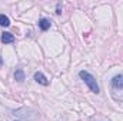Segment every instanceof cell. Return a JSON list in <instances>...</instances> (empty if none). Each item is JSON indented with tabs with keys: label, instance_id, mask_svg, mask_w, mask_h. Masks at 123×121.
<instances>
[{
	"label": "cell",
	"instance_id": "cell-1",
	"mask_svg": "<svg viewBox=\"0 0 123 121\" xmlns=\"http://www.w3.org/2000/svg\"><path fill=\"white\" fill-rule=\"evenodd\" d=\"M79 76H80V78L87 84V87L90 88V91L92 93H94V94H99V86H97V81H96V78L93 77L92 74L89 73V71H85V70H82L80 73H79Z\"/></svg>",
	"mask_w": 123,
	"mask_h": 121
},
{
	"label": "cell",
	"instance_id": "cell-2",
	"mask_svg": "<svg viewBox=\"0 0 123 121\" xmlns=\"http://www.w3.org/2000/svg\"><path fill=\"white\" fill-rule=\"evenodd\" d=\"M34 80H36V83H39V84H42V86H47V84H49L46 76H44L43 73H40V71H36V73H34Z\"/></svg>",
	"mask_w": 123,
	"mask_h": 121
},
{
	"label": "cell",
	"instance_id": "cell-3",
	"mask_svg": "<svg viewBox=\"0 0 123 121\" xmlns=\"http://www.w3.org/2000/svg\"><path fill=\"white\" fill-rule=\"evenodd\" d=\"M112 86L116 87V88H123V74L115 76L112 78Z\"/></svg>",
	"mask_w": 123,
	"mask_h": 121
},
{
	"label": "cell",
	"instance_id": "cell-4",
	"mask_svg": "<svg viewBox=\"0 0 123 121\" xmlns=\"http://www.w3.org/2000/svg\"><path fill=\"white\" fill-rule=\"evenodd\" d=\"M13 41H14V36L12 33H3L1 34V43L9 44V43H13Z\"/></svg>",
	"mask_w": 123,
	"mask_h": 121
},
{
	"label": "cell",
	"instance_id": "cell-5",
	"mask_svg": "<svg viewBox=\"0 0 123 121\" xmlns=\"http://www.w3.org/2000/svg\"><path fill=\"white\" fill-rule=\"evenodd\" d=\"M50 20H47V19H40L39 20V27L42 29L43 31H46V30H49L50 29Z\"/></svg>",
	"mask_w": 123,
	"mask_h": 121
},
{
	"label": "cell",
	"instance_id": "cell-6",
	"mask_svg": "<svg viewBox=\"0 0 123 121\" xmlns=\"http://www.w3.org/2000/svg\"><path fill=\"white\" fill-rule=\"evenodd\" d=\"M14 78H16L19 83H22V81L25 80V73H23L22 68H17V70L14 71Z\"/></svg>",
	"mask_w": 123,
	"mask_h": 121
},
{
	"label": "cell",
	"instance_id": "cell-7",
	"mask_svg": "<svg viewBox=\"0 0 123 121\" xmlns=\"http://www.w3.org/2000/svg\"><path fill=\"white\" fill-rule=\"evenodd\" d=\"M0 26H4V27H9L10 26V20H9L7 16L0 14Z\"/></svg>",
	"mask_w": 123,
	"mask_h": 121
},
{
	"label": "cell",
	"instance_id": "cell-8",
	"mask_svg": "<svg viewBox=\"0 0 123 121\" xmlns=\"http://www.w3.org/2000/svg\"><path fill=\"white\" fill-rule=\"evenodd\" d=\"M56 13H57V14H60V13H62V9H60V4H57V11H56Z\"/></svg>",
	"mask_w": 123,
	"mask_h": 121
},
{
	"label": "cell",
	"instance_id": "cell-9",
	"mask_svg": "<svg viewBox=\"0 0 123 121\" xmlns=\"http://www.w3.org/2000/svg\"><path fill=\"white\" fill-rule=\"evenodd\" d=\"M1 63H3V60H1V57H0V66H1Z\"/></svg>",
	"mask_w": 123,
	"mask_h": 121
}]
</instances>
